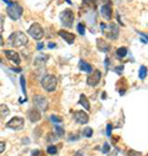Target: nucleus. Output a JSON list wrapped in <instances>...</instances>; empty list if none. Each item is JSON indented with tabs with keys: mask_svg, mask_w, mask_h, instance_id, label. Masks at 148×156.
I'll use <instances>...</instances> for the list:
<instances>
[{
	"mask_svg": "<svg viewBox=\"0 0 148 156\" xmlns=\"http://www.w3.org/2000/svg\"><path fill=\"white\" fill-rule=\"evenodd\" d=\"M10 109L8 108L6 105H0V118H4V117L9 115Z\"/></svg>",
	"mask_w": 148,
	"mask_h": 156,
	"instance_id": "aec40b11",
	"label": "nucleus"
},
{
	"mask_svg": "<svg viewBox=\"0 0 148 156\" xmlns=\"http://www.w3.org/2000/svg\"><path fill=\"white\" fill-rule=\"evenodd\" d=\"M56 47H57V44H56V43H53V42H50V43H48V48L53 49V48H56Z\"/></svg>",
	"mask_w": 148,
	"mask_h": 156,
	"instance_id": "f704fd0d",
	"label": "nucleus"
},
{
	"mask_svg": "<svg viewBox=\"0 0 148 156\" xmlns=\"http://www.w3.org/2000/svg\"><path fill=\"white\" fill-rule=\"evenodd\" d=\"M73 156H84V151L83 150H79V151H77L76 154H74Z\"/></svg>",
	"mask_w": 148,
	"mask_h": 156,
	"instance_id": "473e14b6",
	"label": "nucleus"
},
{
	"mask_svg": "<svg viewBox=\"0 0 148 156\" xmlns=\"http://www.w3.org/2000/svg\"><path fill=\"white\" fill-rule=\"evenodd\" d=\"M58 34L63 38V40L68 43V44H73L74 42H76V34H73V33H70V32H68V31H64V30H61V31H58Z\"/></svg>",
	"mask_w": 148,
	"mask_h": 156,
	"instance_id": "f8f14e48",
	"label": "nucleus"
},
{
	"mask_svg": "<svg viewBox=\"0 0 148 156\" xmlns=\"http://www.w3.org/2000/svg\"><path fill=\"white\" fill-rule=\"evenodd\" d=\"M24 126H25V121L22 117H14L6 123V127L13 130H21L24 129Z\"/></svg>",
	"mask_w": 148,
	"mask_h": 156,
	"instance_id": "6e6552de",
	"label": "nucleus"
},
{
	"mask_svg": "<svg viewBox=\"0 0 148 156\" xmlns=\"http://www.w3.org/2000/svg\"><path fill=\"white\" fill-rule=\"evenodd\" d=\"M51 121H52V122H54V123H62V122H63V119L61 118L59 115H54V114H53V115H51Z\"/></svg>",
	"mask_w": 148,
	"mask_h": 156,
	"instance_id": "cd10ccee",
	"label": "nucleus"
},
{
	"mask_svg": "<svg viewBox=\"0 0 148 156\" xmlns=\"http://www.w3.org/2000/svg\"><path fill=\"white\" fill-rule=\"evenodd\" d=\"M46 140H47L48 143H53V141H56V140H57V135H56V134H53V133H50V134L47 135Z\"/></svg>",
	"mask_w": 148,
	"mask_h": 156,
	"instance_id": "b1692460",
	"label": "nucleus"
},
{
	"mask_svg": "<svg viewBox=\"0 0 148 156\" xmlns=\"http://www.w3.org/2000/svg\"><path fill=\"white\" fill-rule=\"evenodd\" d=\"M28 34L32 37V38H35L36 41H40L41 38L43 37V28H42V26L40 25V23H33V25H31V27L28 28Z\"/></svg>",
	"mask_w": 148,
	"mask_h": 156,
	"instance_id": "423d86ee",
	"label": "nucleus"
},
{
	"mask_svg": "<svg viewBox=\"0 0 148 156\" xmlns=\"http://www.w3.org/2000/svg\"><path fill=\"white\" fill-rule=\"evenodd\" d=\"M8 43L14 47V48H19V47H24L28 43V38L27 36L21 32V31H15L14 33H11L8 38Z\"/></svg>",
	"mask_w": 148,
	"mask_h": 156,
	"instance_id": "f257e3e1",
	"label": "nucleus"
},
{
	"mask_svg": "<svg viewBox=\"0 0 148 156\" xmlns=\"http://www.w3.org/2000/svg\"><path fill=\"white\" fill-rule=\"evenodd\" d=\"M47 152H48L50 155H56V154H57V147H56L54 145H50V146L47 147Z\"/></svg>",
	"mask_w": 148,
	"mask_h": 156,
	"instance_id": "393cba45",
	"label": "nucleus"
},
{
	"mask_svg": "<svg viewBox=\"0 0 148 156\" xmlns=\"http://www.w3.org/2000/svg\"><path fill=\"white\" fill-rule=\"evenodd\" d=\"M6 14L11 19V20H19L22 14H24V9L22 6L19 4V3H15V2H9L8 4V8H6Z\"/></svg>",
	"mask_w": 148,
	"mask_h": 156,
	"instance_id": "7ed1b4c3",
	"label": "nucleus"
},
{
	"mask_svg": "<svg viewBox=\"0 0 148 156\" xmlns=\"http://www.w3.org/2000/svg\"><path fill=\"white\" fill-rule=\"evenodd\" d=\"M0 63H2V59H0Z\"/></svg>",
	"mask_w": 148,
	"mask_h": 156,
	"instance_id": "58836bf2",
	"label": "nucleus"
},
{
	"mask_svg": "<svg viewBox=\"0 0 148 156\" xmlns=\"http://www.w3.org/2000/svg\"><path fill=\"white\" fill-rule=\"evenodd\" d=\"M5 147H6L5 143H4V141H0V154L5 151Z\"/></svg>",
	"mask_w": 148,
	"mask_h": 156,
	"instance_id": "7c9ffc66",
	"label": "nucleus"
},
{
	"mask_svg": "<svg viewBox=\"0 0 148 156\" xmlns=\"http://www.w3.org/2000/svg\"><path fill=\"white\" fill-rule=\"evenodd\" d=\"M79 69L82 71H85V73H93V66L89 63L84 62V60H80L79 62Z\"/></svg>",
	"mask_w": 148,
	"mask_h": 156,
	"instance_id": "f3484780",
	"label": "nucleus"
},
{
	"mask_svg": "<svg viewBox=\"0 0 148 156\" xmlns=\"http://www.w3.org/2000/svg\"><path fill=\"white\" fill-rule=\"evenodd\" d=\"M126 54H127V48H126V47H120V48H117V51H116V57H117L119 59H124V58L126 57Z\"/></svg>",
	"mask_w": 148,
	"mask_h": 156,
	"instance_id": "6ab92c4d",
	"label": "nucleus"
},
{
	"mask_svg": "<svg viewBox=\"0 0 148 156\" xmlns=\"http://www.w3.org/2000/svg\"><path fill=\"white\" fill-rule=\"evenodd\" d=\"M77 28H78V32H79V34H82V36H84V34H85V26H84L83 23H78Z\"/></svg>",
	"mask_w": 148,
	"mask_h": 156,
	"instance_id": "bb28decb",
	"label": "nucleus"
},
{
	"mask_svg": "<svg viewBox=\"0 0 148 156\" xmlns=\"http://www.w3.org/2000/svg\"><path fill=\"white\" fill-rule=\"evenodd\" d=\"M20 83H21L22 92L25 94V97H26V81H25V77H24V76H21V77H20Z\"/></svg>",
	"mask_w": 148,
	"mask_h": 156,
	"instance_id": "a878e982",
	"label": "nucleus"
},
{
	"mask_svg": "<svg viewBox=\"0 0 148 156\" xmlns=\"http://www.w3.org/2000/svg\"><path fill=\"white\" fill-rule=\"evenodd\" d=\"M11 70H13V71H16V73H21V69H20V68H16V69H15V68H11Z\"/></svg>",
	"mask_w": 148,
	"mask_h": 156,
	"instance_id": "c9c22d12",
	"label": "nucleus"
},
{
	"mask_svg": "<svg viewBox=\"0 0 148 156\" xmlns=\"http://www.w3.org/2000/svg\"><path fill=\"white\" fill-rule=\"evenodd\" d=\"M4 53H5L6 58H8L9 60H11L13 63H15L16 65H19V64L21 63V58H20V54H19L17 52L11 51V49H8V51H4Z\"/></svg>",
	"mask_w": 148,
	"mask_h": 156,
	"instance_id": "ddd939ff",
	"label": "nucleus"
},
{
	"mask_svg": "<svg viewBox=\"0 0 148 156\" xmlns=\"http://www.w3.org/2000/svg\"><path fill=\"white\" fill-rule=\"evenodd\" d=\"M59 19H61V22L65 27H72V25L74 22V12L70 9H65L64 11L61 12Z\"/></svg>",
	"mask_w": 148,
	"mask_h": 156,
	"instance_id": "39448f33",
	"label": "nucleus"
},
{
	"mask_svg": "<svg viewBox=\"0 0 148 156\" xmlns=\"http://www.w3.org/2000/svg\"><path fill=\"white\" fill-rule=\"evenodd\" d=\"M73 118L79 124H87L89 122V114L84 111H76L73 113Z\"/></svg>",
	"mask_w": 148,
	"mask_h": 156,
	"instance_id": "9d476101",
	"label": "nucleus"
},
{
	"mask_svg": "<svg viewBox=\"0 0 148 156\" xmlns=\"http://www.w3.org/2000/svg\"><path fill=\"white\" fill-rule=\"evenodd\" d=\"M96 48H98L100 52L107 53V52L111 49V46H110L105 40H102V38H98V40H96Z\"/></svg>",
	"mask_w": 148,
	"mask_h": 156,
	"instance_id": "4468645a",
	"label": "nucleus"
},
{
	"mask_svg": "<svg viewBox=\"0 0 148 156\" xmlns=\"http://www.w3.org/2000/svg\"><path fill=\"white\" fill-rule=\"evenodd\" d=\"M101 27V32L104 33V36L106 38H110V40H117L119 34H120V28L116 23L114 22H110V23H100Z\"/></svg>",
	"mask_w": 148,
	"mask_h": 156,
	"instance_id": "f03ea898",
	"label": "nucleus"
},
{
	"mask_svg": "<svg viewBox=\"0 0 148 156\" xmlns=\"http://www.w3.org/2000/svg\"><path fill=\"white\" fill-rule=\"evenodd\" d=\"M54 133H56V135L58 138H61V136L64 135V129L61 126H54Z\"/></svg>",
	"mask_w": 148,
	"mask_h": 156,
	"instance_id": "4be33fe9",
	"label": "nucleus"
},
{
	"mask_svg": "<svg viewBox=\"0 0 148 156\" xmlns=\"http://www.w3.org/2000/svg\"><path fill=\"white\" fill-rule=\"evenodd\" d=\"M138 76H139V79H146V76H147V66H144V65H142L141 68H139V74H138Z\"/></svg>",
	"mask_w": 148,
	"mask_h": 156,
	"instance_id": "412c9836",
	"label": "nucleus"
},
{
	"mask_svg": "<svg viewBox=\"0 0 148 156\" xmlns=\"http://www.w3.org/2000/svg\"><path fill=\"white\" fill-rule=\"evenodd\" d=\"M41 86L47 92H53L57 87V77L54 75H45L41 79Z\"/></svg>",
	"mask_w": 148,
	"mask_h": 156,
	"instance_id": "20e7f679",
	"label": "nucleus"
},
{
	"mask_svg": "<svg viewBox=\"0 0 148 156\" xmlns=\"http://www.w3.org/2000/svg\"><path fill=\"white\" fill-rule=\"evenodd\" d=\"M79 103H80L87 111H90V102H89V100H88V97H87L85 95H80Z\"/></svg>",
	"mask_w": 148,
	"mask_h": 156,
	"instance_id": "a211bd4d",
	"label": "nucleus"
},
{
	"mask_svg": "<svg viewBox=\"0 0 148 156\" xmlns=\"http://www.w3.org/2000/svg\"><path fill=\"white\" fill-rule=\"evenodd\" d=\"M43 47H45V43H42V42H40L39 44H37V49H39V51L43 49Z\"/></svg>",
	"mask_w": 148,
	"mask_h": 156,
	"instance_id": "72a5a7b5",
	"label": "nucleus"
},
{
	"mask_svg": "<svg viewBox=\"0 0 148 156\" xmlns=\"http://www.w3.org/2000/svg\"><path fill=\"white\" fill-rule=\"evenodd\" d=\"M83 135H84L85 138H90V136L93 135V129H91L90 127L84 128V130H83Z\"/></svg>",
	"mask_w": 148,
	"mask_h": 156,
	"instance_id": "5701e85b",
	"label": "nucleus"
},
{
	"mask_svg": "<svg viewBox=\"0 0 148 156\" xmlns=\"http://www.w3.org/2000/svg\"><path fill=\"white\" fill-rule=\"evenodd\" d=\"M101 150H102V152H109V150H110V146H109V144L107 143H104V145H102V147H101Z\"/></svg>",
	"mask_w": 148,
	"mask_h": 156,
	"instance_id": "c756f323",
	"label": "nucleus"
},
{
	"mask_svg": "<svg viewBox=\"0 0 148 156\" xmlns=\"http://www.w3.org/2000/svg\"><path fill=\"white\" fill-rule=\"evenodd\" d=\"M33 105H35V108L45 112L48 108V100L42 95H36L33 97Z\"/></svg>",
	"mask_w": 148,
	"mask_h": 156,
	"instance_id": "0eeeda50",
	"label": "nucleus"
},
{
	"mask_svg": "<svg viewBox=\"0 0 148 156\" xmlns=\"http://www.w3.org/2000/svg\"><path fill=\"white\" fill-rule=\"evenodd\" d=\"M101 80V71L100 70H94V73H91L88 77H87V84L91 87L96 86Z\"/></svg>",
	"mask_w": 148,
	"mask_h": 156,
	"instance_id": "1a4fd4ad",
	"label": "nucleus"
},
{
	"mask_svg": "<svg viewBox=\"0 0 148 156\" xmlns=\"http://www.w3.org/2000/svg\"><path fill=\"white\" fill-rule=\"evenodd\" d=\"M2 44H3V37L0 36V46H2Z\"/></svg>",
	"mask_w": 148,
	"mask_h": 156,
	"instance_id": "e433bc0d",
	"label": "nucleus"
},
{
	"mask_svg": "<svg viewBox=\"0 0 148 156\" xmlns=\"http://www.w3.org/2000/svg\"><path fill=\"white\" fill-rule=\"evenodd\" d=\"M27 117H28V119H30L32 123L39 122V121H41V118H42L41 112L37 109V108H35V107H32V108L28 109V112H27Z\"/></svg>",
	"mask_w": 148,
	"mask_h": 156,
	"instance_id": "9b49d317",
	"label": "nucleus"
},
{
	"mask_svg": "<svg viewBox=\"0 0 148 156\" xmlns=\"http://www.w3.org/2000/svg\"><path fill=\"white\" fill-rule=\"evenodd\" d=\"M48 58H50V55H47V54H40V55H37L36 58H35V65H37V66H42V65H45V63L48 60Z\"/></svg>",
	"mask_w": 148,
	"mask_h": 156,
	"instance_id": "dca6fc26",
	"label": "nucleus"
},
{
	"mask_svg": "<svg viewBox=\"0 0 148 156\" xmlns=\"http://www.w3.org/2000/svg\"><path fill=\"white\" fill-rule=\"evenodd\" d=\"M111 130H113V124H107L106 126V135L107 136H111Z\"/></svg>",
	"mask_w": 148,
	"mask_h": 156,
	"instance_id": "c85d7f7f",
	"label": "nucleus"
},
{
	"mask_svg": "<svg viewBox=\"0 0 148 156\" xmlns=\"http://www.w3.org/2000/svg\"><path fill=\"white\" fill-rule=\"evenodd\" d=\"M122 70H124V66H122V65H120V66H117V68H115V69H114V71H115V73H117V74H121V73H122Z\"/></svg>",
	"mask_w": 148,
	"mask_h": 156,
	"instance_id": "2f4dec72",
	"label": "nucleus"
},
{
	"mask_svg": "<svg viewBox=\"0 0 148 156\" xmlns=\"http://www.w3.org/2000/svg\"><path fill=\"white\" fill-rule=\"evenodd\" d=\"M65 2H67V3L69 4V5H72V2H70V0H65Z\"/></svg>",
	"mask_w": 148,
	"mask_h": 156,
	"instance_id": "4c0bfd02",
	"label": "nucleus"
},
{
	"mask_svg": "<svg viewBox=\"0 0 148 156\" xmlns=\"http://www.w3.org/2000/svg\"><path fill=\"white\" fill-rule=\"evenodd\" d=\"M101 15L106 20H111V17H113V9H111V5L110 4L102 5V8H101Z\"/></svg>",
	"mask_w": 148,
	"mask_h": 156,
	"instance_id": "2eb2a0df",
	"label": "nucleus"
}]
</instances>
